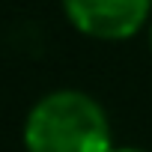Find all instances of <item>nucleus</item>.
<instances>
[{
    "instance_id": "5",
    "label": "nucleus",
    "mask_w": 152,
    "mask_h": 152,
    "mask_svg": "<svg viewBox=\"0 0 152 152\" xmlns=\"http://www.w3.org/2000/svg\"><path fill=\"white\" fill-rule=\"evenodd\" d=\"M149 3H152V0H149Z\"/></svg>"
},
{
    "instance_id": "4",
    "label": "nucleus",
    "mask_w": 152,
    "mask_h": 152,
    "mask_svg": "<svg viewBox=\"0 0 152 152\" xmlns=\"http://www.w3.org/2000/svg\"><path fill=\"white\" fill-rule=\"evenodd\" d=\"M149 45H152V24H149Z\"/></svg>"
},
{
    "instance_id": "2",
    "label": "nucleus",
    "mask_w": 152,
    "mask_h": 152,
    "mask_svg": "<svg viewBox=\"0 0 152 152\" xmlns=\"http://www.w3.org/2000/svg\"><path fill=\"white\" fill-rule=\"evenodd\" d=\"M69 24L102 42H119L146 27L152 3L149 0H63Z\"/></svg>"
},
{
    "instance_id": "3",
    "label": "nucleus",
    "mask_w": 152,
    "mask_h": 152,
    "mask_svg": "<svg viewBox=\"0 0 152 152\" xmlns=\"http://www.w3.org/2000/svg\"><path fill=\"white\" fill-rule=\"evenodd\" d=\"M110 152H146V149H140V146H113Z\"/></svg>"
},
{
    "instance_id": "1",
    "label": "nucleus",
    "mask_w": 152,
    "mask_h": 152,
    "mask_svg": "<svg viewBox=\"0 0 152 152\" xmlns=\"http://www.w3.org/2000/svg\"><path fill=\"white\" fill-rule=\"evenodd\" d=\"M27 152H110V122L104 107L81 90L42 96L24 119Z\"/></svg>"
}]
</instances>
